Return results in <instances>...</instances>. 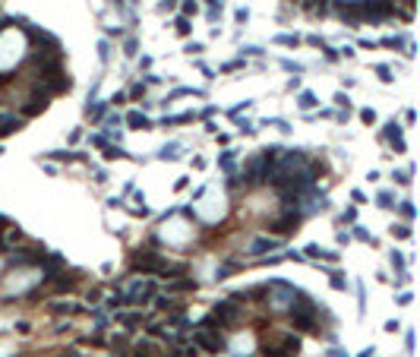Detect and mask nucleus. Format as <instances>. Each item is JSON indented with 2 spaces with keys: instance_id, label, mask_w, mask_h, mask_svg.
Listing matches in <instances>:
<instances>
[{
  "instance_id": "obj_2",
  "label": "nucleus",
  "mask_w": 420,
  "mask_h": 357,
  "mask_svg": "<svg viewBox=\"0 0 420 357\" xmlns=\"http://www.w3.org/2000/svg\"><path fill=\"white\" fill-rule=\"evenodd\" d=\"M240 310H244V304H237V294L234 297H227V301H218L212 307V316L218 319V326L221 329H231L237 319H240Z\"/></svg>"
},
{
  "instance_id": "obj_27",
  "label": "nucleus",
  "mask_w": 420,
  "mask_h": 357,
  "mask_svg": "<svg viewBox=\"0 0 420 357\" xmlns=\"http://www.w3.org/2000/svg\"><path fill=\"white\" fill-rule=\"evenodd\" d=\"M187 121H193V114H177V117H161V127H177V124H187Z\"/></svg>"
},
{
  "instance_id": "obj_20",
  "label": "nucleus",
  "mask_w": 420,
  "mask_h": 357,
  "mask_svg": "<svg viewBox=\"0 0 420 357\" xmlns=\"http://www.w3.org/2000/svg\"><path fill=\"white\" fill-rule=\"evenodd\" d=\"M395 206H398V212H401V218H404V221H414L417 209H414V202H411V199H401V202H395Z\"/></svg>"
},
{
  "instance_id": "obj_41",
  "label": "nucleus",
  "mask_w": 420,
  "mask_h": 357,
  "mask_svg": "<svg viewBox=\"0 0 420 357\" xmlns=\"http://www.w3.org/2000/svg\"><path fill=\"white\" fill-rule=\"evenodd\" d=\"M335 104H338V108H344V111H351V101H347V95H344V92L335 95Z\"/></svg>"
},
{
  "instance_id": "obj_9",
  "label": "nucleus",
  "mask_w": 420,
  "mask_h": 357,
  "mask_svg": "<svg viewBox=\"0 0 420 357\" xmlns=\"http://www.w3.org/2000/svg\"><path fill=\"white\" fill-rule=\"evenodd\" d=\"M382 139H389L392 146H395V152H404V139H401V124H398V121H389V124H386V130H382Z\"/></svg>"
},
{
  "instance_id": "obj_21",
  "label": "nucleus",
  "mask_w": 420,
  "mask_h": 357,
  "mask_svg": "<svg viewBox=\"0 0 420 357\" xmlns=\"http://www.w3.org/2000/svg\"><path fill=\"white\" fill-rule=\"evenodd\" d=\"M177 149H180L177 142H167V146H161L158 158H164V161H174V158H180V152H177Z\"/></svg>"
},
{
  "instance_id": "obj_36",
  "label": "nucleus",
  "mask_w": 420,
  "mask_h": 357,
  "mask_svg": "<svg viewBox=\"0 0 420 357\" xmlns=\"http://www.w3.org/2000/svg\"><path fill=\"white\" fill-rule=\"evenodd\" d=\"M146 89H149L146 82H136V86L130 89V98H142V95H146Z\"/></svg>"
},
{
  "instance_id": "obj_7",
  "label": "nucleus",
  "mask_w": 420,
  "mask_h": 357,
  "mask_svg": "<svg viewBox=\"0 0 420 357\" xmlns=\"http://www.w3.org/2000/svg\"><path fill=\"white\" fill-rule=\"evenodd\" d=\"M291 326L310 335H319V323H316V310H291Z\"/></svg>"
},
{
  "instance_id": "obj_34",
  "label": "nucleus",
  "mask_w": 420,
  "mask_h": 357,
  "mask_svg": "<svg viewBox=\"0 0 420 357\" xmlns=\"http://www.w3.org/2000/svg\"><path fill=\"white\" fill-rule=\"evenodd\" d=\"M389 259H392V269H398V272H404V256L398 253V250H392V256H389Z\"/></svg>"
},
{
  "instance_id": "obj_18",
  "label": "nucleus",
  "mask_w": 420,
  "mask_h": 357,
  "mask_svg": "<svg viewBox=\"0 0 420 357\" xmlns=\"http://www.w3.org/2000/svg\"><path fill=\"white\" fill-rule=\"evenodd\" d=\"M234 161H237V152L227 149V152H221V155H218V168L231 174V171H234Z\"/></svg>"
},
{
  "instance_id": "obj_35",
  "label": "nucleus",
  "mask_w": 420,
  "mask_h": 357,
  "mask_svg": "<svg viewBox=\"0 0 420 357\" xmlns=\"http://www.w3.org/2000/svg\"><path fill=\"white\" fill-rule=\"evenodd\" d=\"M376 73H379L382 82H392V79H395V76H392V67H386V64H379V67H376Z\"/></svg>"
},
{
  "instance_id": "obj_22",
  "label": "nucleus",
  "mask_w": 420,
  "mask_h": 357,
  "mask_svg": "<svg viewBox=\"0 0 420 357\" xmlns=\"http://www.w3.org/2000/svg\"><path fill=\"white\" fill-rule=\"evenodd\" d=\"M104 307H107V310H120V307H127V297H124V291L111 294V297L104 301Z\"/></svg>"
},
{
  "instance_id": "obj_43",
  "label": "nucleus",
  "mask_w": 420,
  "mask_h": 357,
  "mask_svg": "<svg viewBox=\"0 0 420 357\" xmlns=\"http://www.w3.org/2000/svg\"><path fill=\"white\" fill-rule=\"evenodd\" d=\"M196 13H199V7L193 0H184V16H196Z\"/></svg>"
},
{
  "instance_id": "obj_50",
  "label": "nucleus",
  "mask_w": 420,
  "mask_h": 357,
  "mask_svg": "<svg viewBox=\"0 0 420 357\" xmlns=\"http://www.w3.org/2000/svg\"><path fill=\"white\" fill-rule=\"evenodd\" d=\"M322 51H326V57H329V61H338V51H335V47H329V44H322Z\"/></svg>"
},
{
  "instance_id": "obj_58",
  "label": "nucleus",
  "mask_w": 420,
  "mask_h": 357,
  "mask_svg": "<svg viewBox=\"0 0 420 357\" xmlns=\"http://www.w3.org/2000/svg\"><path fill=\"white\" fill-rule=\"evenodd\" d=\"M164 357H184V351H180V348H171V351H164Z\"/></svg>"
},
{
  "instance_id": "obj_6",
  "label": "nucleus",
  "mask_w": 420,
  "mask_h": 357,
  "mask_svg": "<svg viewBox=\"0 0 420 357\" xmlns=\"http://www.w3.org/2000/svg\"><path fill=\"white\" fill-rule=\"evenodd\" d=\"M124 297H127V304H149L152 297H155V281L152 278H146V281H136L130 291H124Z\"/></svg>"
},
{
  "instance_id": "obj_55",
  "label": "nucleus",
  "mask_w": 420,
  "mask_h": 357,
  "mask_svg": "<svg viewBox=\"0 0 420 357\" xmlns=\"http://www.w3.org/2000/svg\"><path fill=\"white\" fill-rule=\"evenodd\" d=\"M187 184H190V177H180V181L174 184V190H187Z\"/></svg>"
},
{
  "instance_id": "obj_31",
  "label": "nucleus",
  "mask_w": 420,
  "mask_h": 357,
  "mask_svg": "<svg viewBox=\"0 0 420 357\" xmlns=\"http://www.w3.org/2000/svg\"><path fill=\"white\" fill-rule=\"evenodd\" d=\"M332 288L335 291H347V278L341 275V272H332Z\"/></svg>"
},
{
  "instance_id": "obj_52",
  "label": "nucleus",
  "mask_w": 420,
  "mask_h": 357,
  "mask_svg": "<svg viewBox=\"0 0 420 357\" xmlns=\"http://www.w3.org/2000/svg\"><path fill=\"white\" fill-rule=\"evenodd\" d=\"M351 199L357 202V206H360V202H367V196H364V190H354V193H351Z\"/></svg>"
},
{
  "instance_id": "obj_60",
  "label": "nucleus",
  "mask_w": 420,
  "mask_h": 357,
  "mask_svg": "<svg viewBox=\"0 0 420 357\" xmlns=\"http://www.w3.org/2000/svg\"><path fill=\"white\" fill-rule=\"evenodd\" d=\"M64 357H79V351H64Z\"/></svg>"
},
{
  "instance_id": "obj_38",
  "label": "nucleus",
  "mask_w": 420,
  "mask_h": 357,
  "mask_svg": "<svg viewBox=\"0 0 420 357\" xmlns=\"http://www.w3.org/2000/svg\"><path fill=\"white\" fill-rule=\"evenodd\" d=\"M392 177H395V184H401V187H407V184H411V174H407V171H395Z\"/></svg>"
},
{
  "instance_id": "obj_47",
  "label": "nucleus",
  "mask_w": 420,
  "mask_h": 357,
  "mask_svg": "<svg viewBox=\"0 0 420 357\" xmlns=\"http://www.w3.org/2000/svg\"><path fill=\"white\" fill-rule=\"evenodd\" d=\"M127 101V92H114L111 98H107V104H124Z\"/></svg>"
},
{
  "instance_id": "obj_1",
  "label": "nucleus",
  "mask_w": 420,
  "mask_h": 357,
  "mask_svg": "<svg viewBox=\"0 0 420 357\" xmlns=\"http://www.w3.org/2000/svg\"><path fill=\"white\" fill-rule=\"evenodd\" d=\"M193 344H196V348H202V351H209V354H218V351L227 348V341L221 335V326H218V319H215L212 313L202 319L199 329L193 332Z\"/></svg>"
},
{
  "instance_id": "obj_11",
  "label": "nucleus",
  "mask_w": 420,
  "mask_h": 357,
  "mask_svg": "<svg viewBox=\"0 0 420 357\" xmlns=\"http://www.w3.org/2000/svg\"><path fill=\"white\" fill-rule=\"evenodd\" d=\"M278 244H281L278 237H256V241L250 244V250H247V253H253V256H262V253H269V250H275Z\"/></svg>"
},
{
  "instance_id": "obj_28",
  "label": "nucleus",
  "mask_w": 420,
  "mask_h": 357,
  "mask_svg": "<svg viewBox=\"0 0 420 357\" xmlns=\"http://www.w3.org/2000/svg\"><path fill=\"white\" fill-rule=\"evenodd\" d=\"M117 323H124L127 329H130V326H139V323H142V313H120Z\"/></svg>"
},
{
  "instance_id": "obj_19",
  "label": "nucleus",
  "mask_w": 420,
  "mask_h": 357,
  "mask_svg": "<svg viewBox=\"0 0 420 357\" xmlns=\"http://www.w3.org/2000/svg\"><path fill=\"white\" fill-rule=\"evenodd\" d=\"M297 104H300V111H310V108H316V104H319V98H316L313 92H300L297 95Z\"/></svg>"
},
{
  "instance_id": "obj_14",
  "label": "nucleus",
  "mask_w": 420,
  "mask_h": 357,
  "mask_svg": "<svg viewBox=\"0 0 420 357\" xmlns=\"http://www.w3.org/2000/svg\"><path fill=\"white\" fill-rule=\"evenodd\" d=\"M124 121L130 124V130H152V121H149V117L142 114V111H130Z\"/></svg>"
},
{
  "instance_id": "obj_29",
  "label": "nucleus",
  "mask_w": 420,
  "mask_h": 357,
  "mask_svg": "<svg viewBox=\"0 0 420 357\" xmlns=\"http://www.w3.org/2000/svg\"><path fill=\"white\" fill-rule=\"evenodd\" d=\"M392 234H395V237H404V241H407L414 231H411V224H407V221H401V224H392Z\"/></svg>"
},
{
  "instance_id": "obj_23",
  "label": "nucleus",
  "mask_w": 420,
  "mask_h": 357,
  "mask_svg": "<svg viewBox=\"0 0 420 357\" xmlns=\"http://www.w3.org/2000/svg\"><path fill=\"white\" fill-rule=\"evenodd\" d=\"M130 152L124 149V146H104V158L107 161H114V158H127Z\"/></svg>"
},
{
  "instance_id": "obj_4",
  "label": "nucleus",
  "mask_w": 420,
  "mask_h": 357,
  "mask_svg": "<svg viewBox=\"0 0 420 357\" xmlns=\"http://www.w3.org/2000/svg\"><path fill=\"white\" fill-rule=\"evenodd\" d=\"M269 171H272V164L262 158V155L250 158V161H247V168H244V187H259V184H266Z\"/></svg>"
},
{
  "instance_id": "obj_51",
  "label": "nucleus",
  "mask_w": 420,
  "mask_h": 357,
  "mask_svg": "<svg viewBox=\"0 0 420 357\" xmlns=\"http://www.w3.org/2000/svg\"><path fill=\"white\" fill-rule=\"evenodd\" d=\"M174 7H177V0H164V4H158L161 13H167V10H174Z\"/></svg>"
},
{
  "instance_id": "obj_33",
  "label": "nucleus",
  "mask_w": 420,
  "mask_h": 357,
  "mask_svg": "<svg viewBox=\"0 0 420 357\" xmlns=\"http://www.w3.org/2000/svg\"><path fill=\"white\" fill-rule=\"evenodd\" d=\"M322 256V247L319 244H310L307 250H304V259H319Z\"/></svg>"
},
{
  "instance_id": "obj_53",
  "label": "nucleus",
  "mask_w": 420,
  "mask_h": 357,
  "mask_svg": "<svg viewBox=\"0 0 420 357\" xmlns=\"http://www.w3.org/2000/svg\"><path fill=\"white\" fill-rule=\"evenodd\" d=\"M95 181H98V184H104V181H107V174H104L101 168H95Z\"/></svg>"
},
{
  "instance_id": "obj_15",
  "label": "nucleus",
  "mask_w": 420,
  "mask_h": 357,
  "mask_svg": "<svg viewBox=\"0 0 420 357\" xmlns=\"http://www.w3.org/2000/svg\"><path fill=\"white\" fill-rule=\"evenodd\" d=\"M47 281H54V291H73L76 284H79V278H73V275H60V272H57L54 278H47Z\"/></svg>"
},
{
  "instance_id": "obj_54",
  "label": "nucleus",
  "mask_w": 420,
  "mask_h": 357,
  "mask_svg": "<svg viewBox=\"0 0 420 357\" xmlns=\"http://www.w3.org/2000/svg\"><path fill=\"white\" fill-rule=\"evenodd\" d=\"M193 168L202 171V168H206V158H199V155H196V158H193Z\"/></svg>"
},
{
  "instance_id": "obj_3",
  "label": "nucleus",
  "mask_w": 420,
  "mask_h": 357,
  "mask_svg": "<svg viewBox=\"0 0 420 357\" xmlns=\"http://www.w3.org/2000/svg\"><path fill=\"white\" fill-rule=\"evenodd\" d=\"M262 354L266 357H297L300 354V338L284 335L281 341H262Z\"/></svg>"
},
{
  "instance_id": "obj_37",
  "label": "nucleus",
  "mask_w": 420,
  "mask_h": 357,
  "mask_svg": "<svg viewBox=\"0 0 420 357\" xmlns=\"http://www.w3.org/2000/svg\"><path fill=\"white\" fill-rule=\"evenodd\" d=\"M360 121H364V124H376V111L373 108H364V111H360Z\"/></svg>"
},
{
  "instance_id": "obj_32",
  "label": "nucleus",
  "mask_w": 420,
  "mask_h": 357,
  "mask_svg": "<svg viewBox=\"0 0 420 357\" xmlns=\"http://www.w3.org/2000/svg\"><path fill=\"white\" fill-rule=\"evenodd\" d=\"M174 29H177V35H190V29H193V26H190L187 16H180V19L174 22Z\"/></svg>"
},
{
  "instance_id": "obj_45",
  "label": "nucleus",
  "mask_w": 420,
  "mask_h": 357,
  "mask_svg": "<svg viewBox=\"0 0 420 357\" xmlns=\"http://www.w3.org/2000/svg\"><path fill=\"white\" fill-rule=\"evenodd\" d=\"M240 67H244V61H227L221 67V73H234V70H240Z\"/></svg>"
},
{
  "instance_id": "obj_30",
  "label": "nucleus",
  "mask_w": 420,
  "mask_h": 357,
  "mask_svg": "<svg viewBox=\"0 0 420 357\" xmlns=\"http://www.w3.org/2000/svg\"><path fill=\"white\" fill-rule=\"evenodd\" d=\"M354 237H357V241H364V244H376V237L370 234L367 228H360V224H354Z\"/></svg>"
},
{
  "instance_id": "obj_17",
  "label": "nucleus",
  "mask_w": 420,
  "mask_h": 357,
  "mask_svg": "<svg viewBox=\"0 0 420 357\" xmlns=\"http://www.w3.org/2000/svg\"><path fill=\"white\" fill-rule=\"evenodd\" d=\"M107 108H111L107 101H89V104H86V117H92V121H101V117L107 114Z\"/></svg>"
},
{
  "instance_id": "obj_25",
  "label": "nucleus",
  "mask_w": 420,
  "mask_h": 357,
  "mask_svg": "<svg viewBox=\"0 0 420 357\" xmlns=\"http://www.w3.org/2000/svg\"><path fill=\"white\" fill-rule=\"evenodd\" d=\"M382 44H386V47H395V51H401V47H407V38H404V35H389V38H382Z\"/></svg>"
},
{
  "instance_id": "obj_5",
  "label": "nucleus",
  "mask_w": 420,
  "mask_h": 357,
  "mask_svg": "<svg viewBox=\"0 0 420 357\" xmlns=\"http://www.w3.org/2000/svg\"><path fill=\"white\" fill-rule=\"evenodd\" d=\"M300 218H304V215H300V209H297V206H287V209H284V215H281L278 221H272V224H269V231H272L275 237H287V234H294V231H297Z\"/></svg>"
},
{
  "instance_id": "obj_49",
  "label": "nucleus",
  "mask_w": 420,
  "mask_h": 357,
  "mask_svg": "<svg viewBox=\"0 0 420 357\" xmlns=\"http://www.w3.org/2000/svg\"><path fill=\"white\" fill-rule=\"evenodd\" d=\"M136 51H139V44H136V38H130V41H127V54H130V57H136Z\"/></svg>"
},
{
  "instance_id": "obj_56",
  "label": "nucleus",
  "mask_w": 420,
  "mask_h": 357,
  "mask_svg": "<svg viewBox=\"0 0 420 357\" xmlns=\"http://www.w3.org/2000/svg\"><path fill=\"white\" fill-rule=\"evenodd\" d=\"M398 304H401V307H407V304H411V294H407V291H404V294H398Z\"/></svg>"
},
{
  "instance_id": "obj_26",
  "label": "nucleus",
  "mask_w": 420,
  "mask_h": 357,
  "mask_svg": "<svg viewBox=\"0 0 420 357\" xmlns=\"http://www.w3.org/2000/svg\"><path fill=\"white\" fill-rule=\"evenodd\" d=\"M376 206H379V209H395V193H389V190H382V193L376 196Z\"/></svg>"
},
{
  "instance_id": "obj_13",
  "label": "nucleus",
  "mask_w": 420,
  "mask_h": 357,
  "mask_svg": "<svg viewBox=\"0 0 420 357\" xmlns=\"http://www.w3.org/2000/svg\"><path fill=\"white\" fill-rule=\"evenodd\" d=\"M155 307L164 310V313H180V310H184V304H180L177 297H171V294H158V297H155Z\"/></svg>"
},
{
  "instance_id": "obj_48",
  "label": "nucleus",
  "mask_w": 420,
  "mask_h": 357,
  "mask_svg": "<svg viewBox=\"0 0 420 357\" xmlns=\"http://www.w3.org/2000/svg\"><path fill=\"white\" fill-rule=\"evenodd\" d=\"M98 57H101V61H107V57H111V44H107V41L98 44Z\"/></svg>"
},
{
  "instance_id": "obj_10",
  "label": "nucleus",
  "mask_w": 420,
  "mask_h": 357,
  "mask_svg": "<svg viewBox=\"0 0 420 357\" xmlns=\"http://www.w3.org/2000/svg\"><path fill=\"white\" fill-rule=\"evenodd\" d=\"M167 291H174V294H187V291H196V281L190 278V275H184V272H180V275H174L171 281H167Z\"/></svg>"
},
{
  "instance_id": "obj_59",
  "label": "nucleus",
  "mask_w": 420,
  "mask_h": 357,
  "mask_svg": "<svg viewBox=\"0 0 420 357\" xmlns=\"http://www.w3.org/2000/svg\"><path fill=\"white\" fill-rule=\"evenodd\" d=\"M329 357H347V351H341V348H332V351H329Z\"/></svg>"
},
{
  "instance_id": "obj_57",
  "label": "nucleus",
  "mask_w": 420,
  "mask_h": 357,
  "mask_svg": "<svg viewBox=\"0 0 420 357\" xmlns=\"http://www.w3.org/2000/svg\"><path fill=\"white\" fill-rule=\"evenodd\" d=\"M142 82H146V86H155V82H158V76H155V73H146V79H142Z\"/></svg>"
},
{
  "instance_id": "obj_24",
  "label": "nucleus",
  "mask_w": 420,
  "mask_h": 357,
  "mask_svg": "<svg viewBox=\"0 0 420 357\" xmlns=\"http://www.w3.org/2000/svg\"><path fill=\"white\" fill-rule=\"evenodd\" d=\"M275 44H284V47H297V44H300V35H291V32H284V35H275Z\"/></svg>"
},
{
  "instance_id": "obj_8",
  "label": "nucleus",
  "mask_w": 420,
  "mask_h": 357,
  "mask_svg": "<svg viewBox=\"0 0 420 357\" xmlns=\"http://www.w3.org/2000/svg\"><path fill=\"white\" fill-rule=\"evenodd\" d=\"M44 108H47V95L41 89H35L29 98H26V104H22V114L19 117H35V114H41Z\"/></svg>"
},
{
  "instance_id": "obj_40",
  "label": "nucleus",
  "mask_w": 420,
  "mask_h": 357,
  "mask_svg": "<svg viewBox=\"0 0 420 357\" xmlns=\"http://www.w3.org/2000/svg\"><path fill=\"white\" fill-rule=\"evenodd\" d=\"M344 221H347V224H354V221H357V209H354V206H351V209H344V215H341V224H344Z\"/></svg>"
},
{
  "instance_id": "obj_61",
  "label": "nucleus",
  "mask_w": 420,
  "mask_h": 357,
  "mask_svg": "<svg viewBox=\"0 0 420 357\" xmlns=\"http://www.w3.org/2000/svg\"><path fill=\"white\" fill-rule=\"evenodd\" d=\"M0 253H4V237H0Z\"/></svg>"
},
{
  "instance_id": "obj_46",
  "label": "nucleus",
  "mask_w": 420,
  "mask_h": 357,
  "mask_svg": "<svg viewBox=\"0 0 420 357\" xmlns=\"http://www.w3.org/2000/svg\"><path fill=\"white\" fill-rule=\"evenodd\" d=\"M202 51H206V47H202V41H190V44H187V54H202Z\"/></svg>"
},
{
  "instance_id": "obj_44",
  "label": "nucleus",
  "mask_w": 420,
  "mask_h": 357,
  "mask_svg": "<svg viewBox=\"0 0 420 357\" xmlns=\"http://www.w3.org/2000/svg\"><path fill=\"white\" fill-rule=\"evenodd\" d=\"M322 263H338V253H335V250H322Z\"/></svg>"
},
{
  "instance_id": "obj_39",
  "label": "nucleus",
  "mask_w": 420,
  "mask_h": 357,
  "mask_svg": "<svg viewBox=\"0 0 420 357\" xmlns=\"http://www.w3.org/2000/svg\"><path fill=\"white\" fill-rule=\"evenodd\" d=\"M281 67L287 70V73H297V76L304 73V67H300V64H294V61H281Z\"/></svg>"
},
{
  "instance_id": "obj_12",
  "label": "nucleus",
  "mask_w": 420,
  "mask_h": 357,
  "mask_svg": "<svg viewBox=\"0 0 420 357\" xmlns=\"http://www.w3.org/2000/svg\"><path fill=\"white\" fill-rule=\"evenodd\" d=\"M22 121H26V117L0 114V136H10V133H16V130H22Z\"/></svg>"
},
{
  "instance_id": "obj_42",
  "label": "nucleus",
  "mask_w": 420,
  "mask_h": 357,
  "mask_svg": "<svg viewBox=\"0 0 420 357\" xmlns=\"http://www.w3.org/2000/svg\"><path fill=\"white\" fill-rule=\"evenodd\" d=\"M237 127H240V133H244V136H253V133H256V127L250 124V121H240Z\"/></svg>"
},
{
  "instance_id": "obj_16",
  "label": "nucleus",
  "mask_w": 420,
  "mask_h": 357,
  "mask_svg": "<svg viewBox=\"0 0 420 357\" xmlns=\"http://www.w3.org/2000/svg\"><path fill=\"white\" fill-rule=\"evenodd\" d=\"M51 313H67V316H76V313H82V307L79 304H70V301H54L51 304Z\"/></svg>"
}]
</instances>
